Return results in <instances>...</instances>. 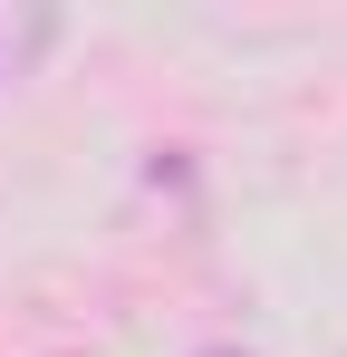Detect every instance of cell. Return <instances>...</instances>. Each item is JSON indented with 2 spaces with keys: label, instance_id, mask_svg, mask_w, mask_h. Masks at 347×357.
Wrapping results in <instances>:
<instances>
[{
  "label": "cell",
  "instance_id": "cell-1",
  "mask_svg": "<svg viewBox=\"0 0 347 357\" xmlns=\"http://www.w3.org/2000/svg\"><path fill=\"white\" fill-rule=\"evenodd\" d=\"M213 357H231V348H213Z\"/></svg>",
  "mask_w": 347,
  "mask_h": 357
}]
</instances>
